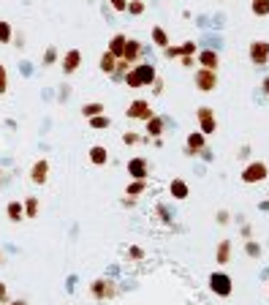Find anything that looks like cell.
<instances>
[{
	"label": "cell",
	"mask_w": 269,
	"mask_h": 305,
	"mask_svg": "<svg viewBox=\"0 0 269 305\" xmlns=\"http://www.w3.org/2000/svg\"><path fill=\"white\" fill-rule=\"evenodd\" d=\"M22 207H25V218H38V212H41L38 197H25L22 199Z\"/></svg>",
	"instance_id": "obj_23"
},
{
	"label": "cell",
	"mask_w": 269,
	"mask_h": 305,
	"mask_svg": "<svg viewBox=\"0 0 269 305\" xmlns=\"http://www.w3.org/2000/svg\"><path fill=\"white\" fill-rule=\"evenodd\" d=\"M242 183L245 186H256V183H264L267 177H269V169H267V164L264 161H253V164H248L242 169Z\"/></svg>",
	"instance_id": "obj_3"
},
{
	"label": "cell",
	"mask_w": 269,
	"mask_h": 305,
	"mask_svg": "<svg viewBox=\"0 0 269 305\" xmlns=\"http://www.w3.org/2000/svg\"><path fill=\"white\" fill-rule=\"evenodd\" d=\"M30 180L36 183V186H44V183L49 180V161L47 158H38L36 164L30 166Z\"/></svg>",
	"instance_id": "obj_16"
},
{
	"label": "cell",
	"mask_w": 269,
	"mask_h": 305,
	"mask_svg": "<svg viewBox=\"0 0 269 305\" xmlns=\"http://www.w3.org/2000/svg\"><path fill=\"white\" fill-rule=\"evenodd\" d=\"M87 158H90V164H93V166H106L109 164V150L104 145H93L87 150Z\"/></svg>",
	"instance_id": "obj_19"
},
{
	"label": "cell",
	"mask_w": 269,
	"mask_h": 305,
	"mask_svg": "<svg viewBox=\"0 0 269 305\" xmlns=\"http://www.w3.org/2000/svg\"><path fill=\"white\" fill-rule=\"evenodd\" d=\"M0 264H3V254H0Z\"/></svg>",
	"instance_id": "obj_49"
},
{
	"label": "cell",
	"mask_w": 269,
	"mask_h": 305,
	"mask_svg": "<svg viewBox=\"0 0 269 305\" xmlns=\"http://www.w3.org/2000/svg\"><path fill=\"white\" fill-rule=\"evenodd\" d=\"M57 60H60V52H57L55 47H47V49H44V57H41L44 68H47V66H55Z\"/></svg>",
	"instance_id": "obj_32"
},
{
	"label": "cell",
	"mask_w": 269,
	"mask_h": 305,
	"mask_svg": "<svg viewBox=\"0 0 269 305\" xmlns=\"http://www.w3.org/2000/svg\"><path fill=\"white\" fill-rule=\"evenodd\" d=\"M125 41H128V36H125V33H114L112 36V41H109V52H112L114 57H123V49H125Z\"/></svg>",
	"instance_id": "obj_22"
},
{
	"label": "cell",
	"mask_w": 269,
	"mask_h": 305,
	"mask_svg": "<svg viewBox=\"0 0 269 305\" xmlns=\"http://www.w3.org/2000/svg\"><path fill=\"white\" fill-rule=\"evenodd\" d=\"M215 218H217V223H228V221H231V218H228V212H226V210H220V212H217Z\"/></svg>",
	"instance_id": "obj_43"
},
{
	"label": "cell",
	"mask_w": 269,
	"mask_h": 305,
	"mask_svg": "<svg viewBox=\"0 0 269 305\" xmlns=\"http://www.w3.org/2000/svg\"><path fill=\"white\" fill-rule=\"evenodd\" d=\"M169 194H171V199L182 202V199H188V197H191V186H188L185 180H180V177H174V180L169 183Z\"/></svg>",
	"instance_id": "obj_17"
},
{
	"label": "cell",
	"mask_w": 269,
	"mask_h": 305,
	"mask_svg": "<svg viewBox=\"0 0 269 305\" xmlns=\"http://www.w3.org/2000/svg\"><path fill=\"white\" fill-rule=\"evenodd\" d=\"M193 85H196V90H202V93H212L217 88V71H209V68H196V74H193Z\"/></svg>",
	"instance_id": "obj_4"
},
{
	"label": "cell",
	"mask_w": 269,
	"mask_h": 305,
	"mask_svg": "<svg viewBox=\"0 0 269 305\" xmlns=\"http://www.w3.org/2000/svg\"><path fill=\"white\" fill-rule=\"evenodd\" d=\"M150 88H152V96H161L166 85H163V79H161V77H155V79H152V85H150Z\"/></svg>",
	"instance_id": "obj_39"
},
{
	"label": "cell",
	"mask_w": 269,
	"mask_h": 305,
	"mask_svg": "<svg viewBox=\"0 0 269 305\" xmlns=\"http://www.w3.org/2000/svg\"><path fill=\"white\" fill-rule=\"evenodd\" d=\"M5 215H8L11 223H22L25 221V207H22V199H11L5 204Z\"/></svg>",
	"instance_id": "obj_18"
},
{
	"label": "cell",
	"mask_w": 269,
	"mask_h": 305,
	"mask_svg": "<svg viewBox=\"0 0 269 305\" xmlns=\"http://www.w3.org/2000/svg\"><path fill=\"white\" fill-rule=\"evenodd\" d=\"M209 292L217 297H231V292H234L231 278H228L226 273H212L209 275Z\"/></svg>",
	"instance_id": "obj_6"
},
{
	"label": "cell",
	"mask_w": 269,
	"mask_h": 305,
	"mask_svg": "<svg viewBox=\"0 0 269 305\" xmlns=\"http://www.w3.org/2000/svg\"><path fill=\"white\" fill-rule=\"evenodd\" d=\"M155 210H158V215H161V221H163V223L174 226V215H171V210H169V207H166V204H158Z\"/></svg>",
	"instance_id": "obj_35"
},
{
	"label": "cell",
	"mask_w": 269,
	"mask_h": 305,
	"mask_svg": "<svg viewBox=\"0 0 269 305\" xmlns=\"http://www.w3.org/2000/svg\"><path fill=\"white\" fill-rule=\"evenodd\" d=\"M141 194H147V180H131L128 186H125V197H141Z\"/></svg>",
	"instance_id": "obj_24"
},
{
	"label": "cell",
	"mask_w": 269,
	"mask_h": 305,
	"mask_svg": "<svg viewBox=\"0 0 269 305\" xmlns=\"http://www.w3.org/2000/svg\"><path fill=\"white\" fill-rule=\"evenodd\" d=\"M250 11L256 16H269V0H250Z\"/></svg>",
	"instance_id": "obj_30"
},
{
	"label": "cell",
	"mask_w": 269,
	"mask_h": 305,
	"mask_svg": "<svg viewBox=\"0 0 269 305\" xmlns=\"http://www.w3.org/2000/svg\"><path fill=\"white\" fill-rule=\"evenodd\" d=\"M152 44H155L158 49H166V47L171 44V41H169V33H166L161 25H155V27H152Z\"/></svg>",
	"instance_id": "obj_25"
},
{
	"label": "cell",
	"mask_w": 269,
	"mask_h": 305,
	"mask_svg": "<svg viewBox=\"0 0 269 305\" xmlns=\"http://www.w3.org/2000/svg\"><path fill=\"white\" fill-rule=\"evenodd\" d=\"M0 183H3V172H0Z\"/></svg>",
	"instance_id": "obj_48"
},
{
	"label": "cell",
	"mask_w": 269,
	"mask_h": 305,
	"mask_svg": "<svg viewBox=\"0 0 269 305\" xmlns=\"http://www.w3.org/2000/svg\"><path fill=\"white\" fill-rule=\"evenodd\" d=\"M158 77V68L152 66L150 60H141V63H136V66H131V71L125 74V88H131V90H141V88H150L152 85V79Z\"/></svg>",
	"instance_id": "obj_1"
},
{
	"label": "cell",
	"mask_w": 269,
	"mask_h": 305,
	"mask_svg": "<svg viewBox=\"0 0 269 305\" xmlns=\"http://www.w3.org/2000/svg\"><path fill=\"white\" fill-rule=\"evenodd\" d=\"M185 55H196V41L169 44V47L163 49V57H169V60H180V57H185Z\"/></svg>",
	"instance_id": "obj_12"
},
{
	"label": "cell",
	"mask_w": 269,
	"mask_h": 305,
	"mask_svg": "<svg viewBox=\"0 0 269 305\" xmlns=\"http://www.w3.org/2000/svg\"><path fill=\"white\" fill-rule=\"evenodd\" d=\"M147 11V3L144 0H128V8H125V14H131V16H141Z\"/></svg>",
	"instance_id": "obj_28"
},
{
	"label": "cell",
	"mask_w": 269,
	"mask_h": 305,
	"mask_svg": "<svg viewBox=\"0 0 269 305\" xmlns=\"http://www.w3.org/2000/svg\"><path fill=\"white\" fill-rule=\"evenodd\" d=\"M166 123H169V120L161 117V114H152L150 120H144V131H147V136H150V139H161L163 131H166Z\"/></svg>",
	"instance_id": "obj_15"
},
{
	"label": "cell",
	"mask_w": 269,
	"mask_h": 305,
	"mask_svg": "<svg viewBox=\"0 0 269 305\" xmlns=\"http://www.w3.org/2000/svg\"><path fill=\"white\" fill-rule=\"evenodd\" d=\"M114 68H117V57L112 55V52H104V55H101V60H98V71L101 74H106V77H112V71Z\"/></svg>",
	"instance_id": "obj_20"
},
{
	"label": "cell",
	"mask_w": 269,
	"mask_h": 305,
	"mask_svg": "<svg viewBox=\"0 0 269 305\" xmlns=\"http://www.w3.org/2000/svg\"><path fill=\"white\" fill-rule=\"evenodd\" d=\"M109 5H112V11H117V14H123V11L128 8V0H109Z\"/></svg>",
	"instance_id": "obj_38"
},
{
	"label": "cell",
	"mask_w": 269,
	"mask_h": 305,
	"mask_svg": "<svg viewBox=\"0 0 269 305\" xmlns=\"http://www.w3.org/2000/svg\"><path fill=\"white\" fill-rule=\"evenodd\" d=\"M259 207H261V210H269V199H264V202H261Z\"/></svg>",
	"instance_id": "obj_46"
},
{
	"label": "cell",
	"mask_w": 269,
	"mask_h": 305,
	"mask_svg": "<svg viewBox=\"0 0 269 305\" xmlns=\"http://www.w3.org/2000/svg\"><path fill=\"white\" fill-rule=\"evenodd\" d=\"M8 305H27V303H25V300H11Z\"/></svg>",
	"instance_id": "obj_47"
},
{
	"label": "cell",
	"mask_w": 269,
	"mask_h": 305,
	"mask_svg": "<svg viewBox=\"0 0 269 305\" xmlns=\"http://www.w3.org/2000/svg\"><path fill=\"white\" fill-rule=\"evenodd\" d=\"M104 103H101V101H90V103H84V106H82V114H84V117H95V114H104Z\"/></svg>",
	"instance_id": "obj_26"
},
{
	"label": "cell",
	"mask_w": 269,
	"mask_h": 305,
	"mask_svg": "<svg viewBox=\"0 0 269 305\" xmlns=\"http://www.w3.org/2000/svg\"><path fill=\"white\" fill-rule=\"evenodd\" d=\"M147 55V47L139 41V38H128L125 41V49H123V60H128L131 66H136V63H141Z\"/></svg>",
	"instance_id": "obj_7"
},
{
	"label": "cell",
	"mask_w": 269,
	"mask_h": 305,
	"mask_svg": "<svg viewBox=\"0 0 269 305\" xmlns=\"http://www.w3.org/2000/svg\"><path fill=\"white\" fill-rule=\"evenodd\" d=\"M5 300H8V289H5V284L0 281V305H3Z\"/></svg>",
	"instance_id": "obj_42"
},
{
	"label": "cell",
	"mask_w": 269,
	"mask_h": 305,
	"mask_svg": "<svg viewBox=\"0 0 269 305\" xmlns=\"http://www.w3.org/2000/svg\"><path fill=\"white\" fill-rule=\"evenodd\" d=\"M180 63H182V68H193V66H196V55H185V57H180Z\"/></svg>",
	"instance_id": "obj_40"
},
{
	"label": "cell",
	"mask_w": 269,
	"mask_h": 305,
	"mask_svg": "<svg viewBox=\"0 0 269 305\" xmlns=\"http://www.w3.org/2000/svg\"><path fill=\"white\" fill-rule=\"evenodd\" d=\"M11 38H14V27H11V22L0 19V44H11Z\"/></svg>",
	"instance_id": "obj_31"
},
{
	"label": "cell",
	"mask_w": 269,
	"mask_h": 305,
	"mask_svg": "<svg viewBox=\"0 0 269 305\" xmlns=\"http://www.w3.org/2000/svg\"><path fill=\"white\" fill-rule=\"evenodd\" d=\"M245 254L250 259H261V245L256 243V240H248V243H245Z\"/></svg>",
	"instance_id": "obj_33"
},
{
	"label": "cell",
	"mask_w": 269,
	"mask_h": 305,
	"mask_svg": "<svg viewBox=\"0 0 269 305\" xmlns=\"http://www.w3.org/2000/svg\"><path fill=\"white\" fill-rule=\"evenodd\" d=\"M215 262L217 264H228V262H231V240H220V243H217Z\"/></svg>",
	"instance_id": "obj_21"
},
{
	"label": "cell",
	"mask_w": 269,
	"mask_h": 305,
	"mask_svg": "<svg viewBox=\"0 0 269 305\" xmlns=\"http://www.w3.org/2000/svg\"><path fill=\"white\" fill-rule=\"evenodd\" d=\"M261 88H264V93H267V96H269V77H267V79H264V82H261Z\"/></svg>",
	"instance_id": "obj_45"
},
{
	"label": "cell",
	"mask_w": 269,
	"mask_h": 305,
	"mask_svg": "<svg viewBox=\"0 0 269 305\" xmlns=\"http://www.w3.org/2000/svg\"><path fill=\"white\" fill-rule=\"evenodd\" d=\"M196 63L202 68H209V71H217L220 68V55L215 49H199L196 52Z\"/></svg>",
	"instance_id": "obj_14"
},
{
	"label": "cell",
	"mask_w": 269,
	"mask_h": 305,
	"mask_svg": "<svg viewBox=\"0 0 269 305\" xmlns=\"http://www.w3.org/2000/svg\"><path fill=\"white\" fill-rule=\"evenodd\" d=\"M79 66H82V52H79V49H68L66 55L60 57V68H63V74H66V77L76 74Z\"/></svg>",
	"instance_id": "obj_13"
},
{
	"label": "cell",
	"mask_w": 269,
	"mask_h": 305,
	"mask_svg": "<svg viewBox=\"0 0 269 305\" xmlns=\"http://www.w3.org/2000/svg\"><path fill=\"white\" fill-rule=\"evenodd\" d=\"M11 41H14V47H25V36H22V33H14Z\"/></svg>",
	"instance_id": "obj_41"
},
{
	"label": "cell",
	"mask_w": 269,
	"mask_h": 305,
	"mask_svg": "<svg viewBox=\"0 0 269 305\" xmlns=\"http://www.w3.org/2000/svg\"><path fill=\"white\" fill-rule=\"evenodd\" d=\"M90 295L98 303H109V300L117 297V284H114L112 278H95L93 284H90Z\"/></svg>",
	"instance_id": "obj_2"
},
{
	"label": "cell",
	"mask_w": 269,
	"mask_h": 305,
	"mask_svg": "<svg viewBox=\"0 0 269 305\" xmlns=\"http://www.w3.org/2000/svg\"><path fill=\"white\" fill-rule=\"evenodd\" d=\"M125 169H128L131 180H147V177H150V161H147L144 155H136V158L128 161Z\"/></svg>",
	"instance_id": "obj_10"
},
{
	"label": "cell",
	"mask_w": 269,
	"mask_h": 305,
	"mask_svg": "<svg viewBox=\"0 0 269 305\" xmlns=\"http://www.w3.org/2000/svg\"><path fill=\"white\" fill-rule=\"evenodd\" d=\"M248 57L253 66H269V41H250Z\"/></svg>",
	"instance_id": "obj_9"
},
{
	"label": "cell",
	"mask_w": 269,
	"mask_h": 305,
	"mask_svg": "<svg viewBox=\"0 0 269 305\" xmlns=\"http://www.w3.org/2000/svg\"><path fill=\"white\" fill-rule=\"evenodd\" d=\"M8 93V71H5V66L0 63V96Z\"/></svg>",
	"instance_id": "obj_36"
},
{
	"label": "cell",
	"mask_w": 269,
	"mask_h": 305,
	"mask_svg": "<svg viewBox=\"0 0 269 305\" xmlns=\"http://www.w3.org/2000/svg\"><path fill=\"white\" fill-rule=\"evenodd\" d=\"M196 120H199V131L202 134H215L217 131V120H215V112H212V106H199L196 109Z\"/></svg>",
	"instance_id": "obj_8"
},
{
	"label": "cell",
	"mask_w": 269,
	"mask_h": 305,
	"mask_svg": "<svg viewBox=\"0 0 269 305\" xmlns=\"http://www.w3.org/2000/svg\"><path fill=\"white\" fill-rule=\"evenodd\" d=\"M199 155H202V158H204V161H209V158H212V153H209V150H207V147H204V150H202V153H199Z\"/></svg>",
	"instance_id": "obj_44"
},
{
	"label": "cell",
	"mask_w": 269,
	"mask_h": 305,
	"mask_svg": "<svg viewBox=\"0 0 269 305\" xmlns=\"http://www.w3.org/2000/svg\"><path fill=\"white\" fill-rule=\"evenodd\" d=\"M87 123L93 125L95 131H104V128H109V125H112V120H109V114L104 112V114H95V117H90Z\"/></svg>",
	"instance_id": "obj_29"
},
{
	"label": "cell",
	"mask_w": 269,
	"mask_h": 305,
	"mask_svg": "<svg viewBox=\"0 0 269 305\" xmlns=\"http://www.w3.org/2000/svg\"><path fill=\"white\" fill-rule=\"evenodd\" d=\"M125 256H128V262H141V259H144V248H139V245H131V248L125 251Z\"/></svg>",
	"instance_id": "obj_34"
},
{
	"label": "cell",
	"mask_w": 269,
	"mask_h": 305,
	"mask_svg": "<svg viewBox=\"0 0 269 305\" xmlns=\"http://www.w3.org/2000/svg\"><path fill=\"white\" fill-rule=\"evenodd\" d=\"M152 114H155V112H152V103L144 101V99L131 101L128 109H125V117H128V120H141V123H144V120H150Z\"/></svg>",
	"instance_id": "obj_5"
},
{
	"label": "cell",
	"mask_w": 269,
	"mask_h": 305,
	"mask_svg": "<svg viewBox=\"0 0 269 305\" xmlns=\"http://www.w3.org/2000/svg\"><path fill=\"white\" fill-rule=\"evenodd\" d=\"M128 71H131V63L120 57V60H117V68L112 71V79H114V82H123V79H125V74H128Z\"/></svg>",
	"instance_id": "obj_27"
},
{
	"label": "cell",
	"mask_w": 269,
	"mask_h": 305,
	"mask_svg": "<svg viewBox=\"0 0 269 305\" xmlns=\"http://www.w3.org/2000/svg\"><path fill=\"white\" fill-rule=\"evenodd\" d=\"M267 292H269V284H267Z\"/></svg>",
	"instance_id": "obj_50"
},
{
	"label": "cell",
	"mask_w": 269,
	"mask_h": 305,
	"mask_svg": "<svg viewBox=\"0 0 269 305\" xmlns=\"http://www.w3.org/2000/svg\"><path fill=\"white\" fill-rule=\"evenodd\" d=\"M204 147H207V134H202V131H191V134H188V139H185V155L196 158Z\"/></svg>",
	"instance_id": "obj_11"
},
{
	"label": "cell",
	"mask_w": 269,
	"mask_h": 305,
	"mask_svg": "<svg viewBox=\"0 0 269 305\" xmlns=\"http://www.w3.org/2000/svg\"><path fill=\"white\" fill-rule=\"evenodd\" d=\"M123 142H125V145H139V142H144V139H141L139 134H134V131H125V134H123Z\"/></svg>",
	"instance_id": "obj_37"
}]
</instances>
